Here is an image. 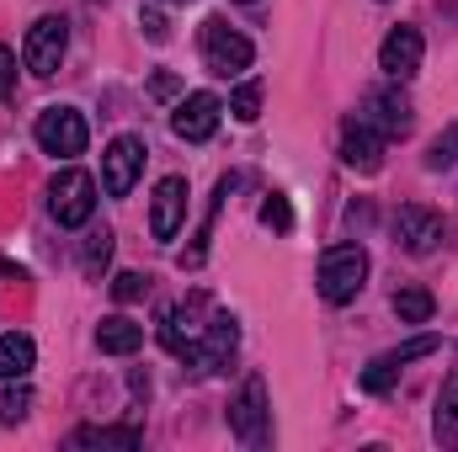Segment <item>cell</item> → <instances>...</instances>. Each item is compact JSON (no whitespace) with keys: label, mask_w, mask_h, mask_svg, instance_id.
I'll return each instance as SVG.
<instances>
[{"label":"cell","mask_w":458,"mask_h":452,"mask_svg":"<svg viewBox=\"0 0 458 452\" xmlns=\"http://www.w3.org/2000/svg\"><path fill=\"white\" fill-rule=\"evenodd\" d=\"M368 282V250L362 245H331L320 255V298L326 304H352Z\"/></svg>","instance_id":"obj_1"},{"label":"cell","mask_w":458,"mask_h":452,"mask_svg":"<svg viewBox=\"0 0 458 452\" xmlns=\"http://www.w3.org/2000/svg\"><path fill=\"white\" fill-rule=\"evenodd\" d=\"M48 208H54V219H59L64 229L91 224V213H97V176L81 171V165L59 171L54 187H48Z\"/></svg>","instance_id":"obj_2"},{"label":"cell","mask_w":458,"mask_h":452,"mask_svg":"<svg viewBox=\"0 0 458 452\" xmlns=\"http://www.w3.org/2000/svg\"><path fill=\"white\" fill-rule=\"evenodd\" d=\"M250 59H256V48H250V38L245 32H234L225 16H208L203 21V64H208V75H240V70H250Z\"/></svg>","instance_id":"obj_3"},{"label":"cell","mask_w":458,"mask_h":452,"mask_svg":"<svg viewBox=\"0 0 458 452\" xmlns=\"http://www.w3.org/2000/svg\"><path fill=\"white\" fill-rule=\"evenodd\" d=\"M64 48H70V21H64V16H38V21L27 27L21 64H27L38 80H48V75L64 64Z\"/></svg>","instance_id":"obj_4"},{"label":"cell","mask_w":458,"mask_h":452,"mask_svg":"<svg viewBox=\"0 0 458 452\" xmlns=\"http://www.w3.org/2000/svg\"><path fill=\"white\" fill-rule=\"evenodd\" d=\"M32 133H38V149L54 155V160L86 155V138H91V133H86V117L75 113V107H48V113H38Z\"/></svg>","instance_id":"obj_5"},{"label":"cell","mask_w":458,"mask_h":452,"mask_svg":"<svg viewBox=\"0 0 458 452\" xmlns=\"http://www.w3.org/2000/svg\"><path fill=\"white\" fill-rule=\"evenodd\" d=\"M229 431H234L245 448H267V437H272V410H267V383H261V378H245L240 399L229 405Z\"/></svg>","instance_id":"obj_6"},{"label":"cell","mask_w":458,"mask_h":452,"mask_svg":"<svg viewBox=\"0 0 458 452\" xmlns=\"http://www.w3.org/2000/svg\"><path fill=\"white\" fill-rule=\"evenodd\" d=\"M144 138H133V133H123L107 144V155H102V187H107V197H128L133 192V181H139V171H144Z\"/></svg>","instance_id":"obj_7"},{"label":"cell","mask_w":458,"mask_h":452,"mask_svg":"<svg viewBox=\"0 0 458 452\" xmlns=\"http://www.w3.org/2000/svg\"><path fill=\"white\" fill-rule=\"evenodd\" d=\"M219 113H225V102H219L214 91H192V96L171 113V128H176V138H187V144H208V138L219 133Z\"/></svg>","instance_id":"obj_8"},{"label":"cell","mask_w":458,"mask_h":452,"mask_svg":"<svg viewBox=\"0 0 458 452\" xmlns=\"http://www.w3.org/2000/svg\"><path fill=\"white\" fill-rule=\"evenodd\" d=\"M384 133L373 128V122H362V117H346L342 122V160L357 171V176H373L378 165H384Z\"/></svg>","instance_id":"obj_9"},{"label":"cell","mask_w":458,"mask_h":452,"mask_svg":"<svg viewBox=\"0 0 458 452\" xmlns=\"http://www.w3.org/2000/svg\"><path fill=\"white\" fill-rule=\"evenodd\" d=\"M394 239H400L411 255H432L437 239H443V219H437L427 203H405V208L394 213Z\"/></svg>","instance_id":"obj_10"},{"label":"cell","mask_w":458,"mask_h":452,"mask_svg":"<svg viewBox=\"0 0 458 452\" xmlns=\"http://www.w3.org/2000/svg\"><path fill=\"white\" fill-rule=\"evenodd\" d=\"M234 346H240V325H234L229 314H214V320L203 325V336H198V346H192V356H187V362H192L198 372H219Z\"/></svg>","instance_id":"obj_11"},{"label":"cell","mask_w":458,"mask_h":452,"mask_svg":"<svg viewBox=\"0 0 458 452\" xmlns=\"http://www.w3.org/2000/svg\"><path fill=\"white\" fill-rule=\"evenodd\" d=\"M362 122H373L384 138H405L411 128H416V113H411V102L400 96V91H368V102H362Z\"/></svg>","instance_id":"obj_12"},{"label":"cell","mask_w":458,"mask_h":452,"mask_svg":"<svg viewBox=\"0 0 458 452\" xmlns=\"http://www.w3.org/2000/svg\"><path fill=\"white\" fill-rule=\"evenodd\" d=\"M421 54H427L421 32H416V27H394V32L384 38V48H378V70H384L389 80H411V75L421 70Z\"/></svg>","instance_id":"obj_13"},{"label":"cell","mask_w":458,"mask_h":452,"mask_svg":"<svg viewBox=\"0 0 458 452\" xmlns=\"http://www.w3.org/2000/svg\"><path fill=\"white\" fill-rule=\"evenodd\" d=\"M182 219H187V181H182V176H165V181L155 187V213H149L155 239H176Z\"/></svg>","instance_id":"obj_14"},{"label":"cell","mask_w":458,"mask_h":452,"mask_svg":"<svg viewBox=\"0 0 458 452\" xmlns=\"http://www.w3.org/2000/svg\"><path fill=\"white\" fill-rule=\"evenodd\" d=\"M198 325H192V314L182 309V304H171L165 314H160V346L171 351V356H192V346H198Z\"/></svg>","instance_id":"obj_15"},{"label":"cell","mask_w":458,"mask_h":452,"mask_svg":"<svg viewBox=\"0 0 458 452\" xmlns=\"http://www.w3.org/2000/svg\"><path fill=\"white\" fill-rule=\"evenodd\" d=\"M97 346H102L107 356H133V351L144 346V325H133V320H123V314H107V320L97 325Z\"/></svg>","instance_id":"obj_16"},{"label":"cell","mask_w":458,"mask_h":452,"mask_svg":"<svg viewBox=\"0 0 458 452\" xmlns=\"http://www.w3.org/2000/svg\"><path fill=\"white\" fill-rule=\"evenodd\" d=\"M32 362H38L32 336H21V331L0 336V378H5V383H11V378H27V372H32Z\"/></svg>","instance_id":"obj_17"},{"label":"cell","mask_w":458,"mask_h":452,"mask_svg":"<svg viewBox=\"0 0 458 452\" xmlns=\"http://www.w3.org/2000/svg\"><path fill=\"white\" fill-rule=\"evenodd\" d=\"M70 442H75V448H139L144 437H139V426H86V431H75Z\"/></svg>","instance_id":"obj_18"},{"label":"cell","mask_w":458,"mask_h":452,"mask_svg":"<svg viewBox=\"0 0 458 452\" xmlns=\"http://www.w3.org/2000/svg\"><path fill=\"white\" fill-rule=\"evenodd\" d=\"M394 314H400V325H427L437 314V298L427 288H400L394 293Z\"/></svg>","instance_id":"obj_19"},{"label":"cell","mask_w":458,"mask_h":452,"mask_svg":"<svg viewBox=\"0 0 458 452\" xmlns=\"http://www.w3.org/2000/svg\"><path fill=\"white\" fill-rule=\"evenodd\" d=\"M432 431H437V442H458V378H448V383H443V394H437Z\"/></svg>","instance_id":"obj_20"},{"label":"cell","mask_w":458,"mask_h":452,"mask_svg":"<svg viewBox=\"0 0 458 452\" xmlns=\"http://www.w3.org/2000/svg\"><path fill=\"white\" fill-rule=\"evenodd\" d=\"M394 378H400V362L384 351V356H373V362L362 367V378H357V383H362L368 394H389V389H394Z\"/></svg>","instance_id":"obj_21"},{"label":"cell","mask_w":458,"mask_h":452,"mask_svg":"<svg viewBox=\"0 0 458 452\" xmlns=\"http://www.w3.org/2000/svg\"><path fill=\"white\" fill-rule=\"evenodd\" d=\"M107 261H113V234H107V229L86 234V250H81V266H86V277H102V272H107Z\"/></svg>","instance_id":"obj_22"},{"label":"cell","mask_w":458,"mask_h":452,"mask_svg":"<svg viewBox=\"0 0 458 452\" xmlns=\"http://www.w3.org/2000/svg\"><path fill=\"white\" fill-rule=\"evenodd\" d=\"M261 96H267V86H261V80H245V86H234L229 113L240 117V122H256V117H261Z\"/></svg>","instance_id":"obj_23"},{"label":"cell","mask_w":458,"mask_h":452,"mask_svg":"<svg viewBox=\"0 0 458 452\" xmlns=\"http://www.w3.org/2000/svg\"><path fill=\"white\" fill-rule=\"evenodd\" d=\"M27 410H32V389H27V383H16V389L0 394V421H5V426H16Z\"/></svg>","instance_id":"obj_24"},{"label":"cell","mask_w":458,"mask_h":452,"mask_svg":"<svg viewBox=\"0 0 458 452\" xmlns=\"http://www.w3.org/2000/svg\"><path fill=\"white\" fill-rule=\"evenodd\" d=\"M144 293H149V277H144V272H117L113 277V298L117 304H139Z\"/></svg>","instance_id":"obj_25"},{"label":"cell","mask_w":458,"mask_h":452,"mask_svg":"<svg viewBox=\"0 0 458 452\" xmlns=\"http://www.w3.org/2000/svg\"><path fill=\"white\" fill-rule=\"evenodd\" d=\"M261 224L277 229V234H288V229H293V208H288V197H283V192H272V197L261 203Z\"/></svg>","instance_id":"obj_26"},{"label":"cell","mask_w":458,"mask_h":452,"mask_svg":"<svg viewBox=\"0 0 458 452\" xmlns=\"http://www.w3.org/2000/svg\"><path fill=\"white\" fill-rule=\"evenodd\" d=\"M454 160H458V122L437 138V144H432V149H427V171H448Z\"/></svg>","instance_id":"obj_27"},{"label":"cell","mask_w":458,"mask_h":452,"mask_svg":"<svg viewBox=\"0 0 458 452\" xmlns=\"http://www.w3.org/2000/svg\"><path fill=\"white\" fill-rule=\"evenodd\" d=\"M432 351H437V336H416V340H405V346H394L389 356L405 367V362H421V356H432Z\"/></svg>","instance_id":"obj_28"},{"label":"cell","mask_w":458,"mask_h":452,"mask_svg":"<svg viewBox=\"0 0 458 452\" xmlns=\"http://www.w3.org/2000/svg\"><path fill=\"white\" fill-rule=\"evenodd\" d=\"M139 27H144V38H149V43H165V38H171V27H165V16H160V11H139Z\"/></svg>","instance_id":"obj_29"},{"label":"cell","mask_w":458,"mask_h":452,"mask_svg":"<svg viewBox=\"0 0 458 452\" xmlns=\"http://www.w3.org/2000/svg\"><path fill=\"white\" fill-rule=\"evenodd\" d=\"M11 86H16V54L0 43V96H11Z\"/></svg>","instance_id":"obj_30"},{"label":"cell","mask_w":458,"mask_h":452,"mask_svg":"<svg viewBox=\"0 0 458 452\" xmlns=\"http://www.w3.org/2000/svg\"><path fill=\"white\" fill-rule=\"evenodd\" d=\"M149 91L165 102V96H176V91H182V80H176V75H155V80H149Z\"/></svg>","instance_id":"obj_31"},{"label":"cell","mask_w":458,"mask_h":452,"mask_svg":"<svg viewBox=\"0 0 458 452\" xmlns=\"http://www.w3.org/2000/svg\"><path fill=\"white\" fill-rule=\"evenodd\" d=\"M165 5H187V0H165Z\"/></svg>","instance_id":"obj_32"},{"label":"cell","mask_w":458,"mask_h":452,"mask_svg":"<svg viewBox=\"0 0 458 452\" xmlns=\"http://www.w3.org/2000/svg\"><path fill=\"white\" fill-rule=\"evenodd\" d=\"M245 5H250V0H245Z\"/></svg>","instance_id":"obj_33"}]
</instances>
